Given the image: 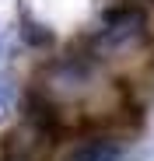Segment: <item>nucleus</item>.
I'll return each instance as SVG.
<instances>
[{
	"label": "nucleus",
	"mask_w": 154,
	"mask_h": 161,
	"mask_svg": "<svg viewBox=\"0 0 154 161\" xmlns=\"http://www.w3.org/2000/svg\"><path fill=\"white\" fill-rule=\"evenodd\" d=\"M0 161H4V158H0Z\"/></svg>",
	"instance_id": "5"
},
{
	"label": "nucleus",
	"mask_w": 154,
	"mask_h": 161,
	"mask_svg": "<svg viewBox=\"0 0 154 161\" xmlns=\"http://www.w3.org/2000/svg\"><path fill=\"white\" fill-rule=\"evenodd\" d=\"M14 102H18V88H14V80L7 74H0V116H7L14 109Z\"/></svg>",
	"instance_id": "3"
},
{
	"label": "nucleus",
	"mask_w": 154,
	"mask_h": 161,
	"mask_svg": "<svg viewBox=\"0 0 154 161\" xmlns=\"http://www.w3.org/2000/svg\"><path fill=\"white\" fill-rule=\"evenodd\" d=\"M119 158H123V144L116 137H88L74 144L60 161H119Z\"/></svg>",
	"instance_id": "2"
},
{
	"label": "nucleus",
	"mask_w": 154,
	"mask_h": 161,
	"mask_svg": "<svg viewBox=\"0 0 154 161\" xmlns=\"http://www.w3.org/2000/svg\"><path fill=\"white\" fill-rule=\"evenodd\" d=\"M147 39V18L140 7H112L105 11L102 25L91 35L95 56H119V53H130Z\"/></svg>",
	"instance_id": "1"
},
{
	"label": "nucleus",
	"mask_w": 154,
	"mask_h": 161,
	"mask_svg": "<svg viewBox=\"0 0 154 161\" xmlns=\"http://www.w3.org/2000/svg\"><path fill=\"white\" fill-rule=\"evenodd\" d=\"M4 53H7V39H4V35H0V56H4Z\"/></svg>",
	"instance_id": "4"
}]
</instances>
